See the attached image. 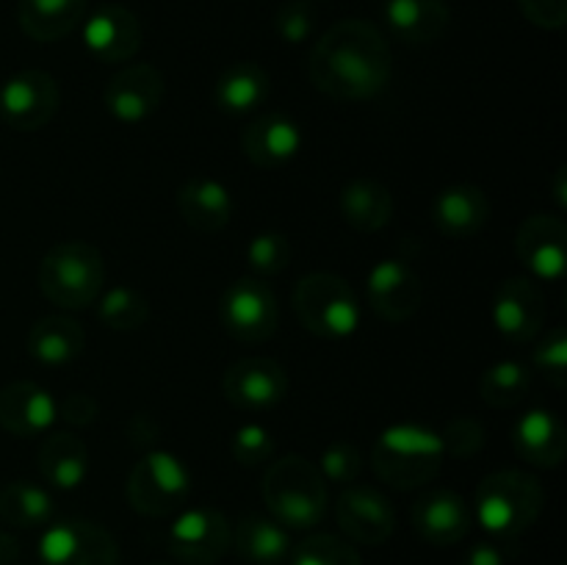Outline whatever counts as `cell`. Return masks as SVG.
I'll use <instances>...</instances> for the list:
<instances>
[{"label":"cell","instance_id":"cell-28","mask_svg":"<svg viewBox=\"0 0 567 565\" xmlns=\"http://www.w3.org/2000/svg\"><path fill=\"white\" fill-rule=\"evenodd\" d=\"M28 355L42 366H66L78 360L86 347V332L70 316H44L33 321L25 338Z\"/></svg>","mask_w":567,"mask_h":565},{"label":"cell","instance_id":"cell-34","mask_svg":"<svg viewBox=\"0 0 567 565\" xmlns=\"http://www.w3.org/2000/svg\"><path fill=\"white\" fill-rule=\"evenodd\" d=\"M97 319L109 330L133 332L150 321V299L131 286H114L100 294Z\"/></svg>","mask_w":567,"mask_h":565},{"label":"cell","instance_id":"cell-5","mask_svg":"<svg viewBox=\"0 0 567 565\" xmlns=\"http://www.w3.org/2000/svg\"><path fill=\"white\" fill-rule=\"evenodd\" d=\"M103 286V253L83 238L53 244L39 264V288L50 302L64 310H83L94 305Z\"/></svg>","mask_w":567,"mask_h":565},{"label":"cell","instance_id":"cell-6","mask_svg":"<svg viewBox=\"0 0 567 565\" xmlns=\"http://www.w3.org/2000/svg\"><path fill=\"white\" fill-rule=\"evenodd\" d=\"M293 310L308 332L341 341L358 332L363 321L358 294L332 271H310L293 288Z\"/></svg>","mask_w":567,"mask_h":565},{"label":"cell","instance_id":"cell-45","mask_svg":"<svg viewBox=\"0 0 567 565\" xmlns=\"http://www.w3.org/2000/svg\"><path fill=\"white\" fill-rule=\"evenodd\" d=\"M127 435L136 446H144V443H153L158 438V427H155L153 415L136 413L131 421H127Z\"/></svg>","mask_w":567,"mask_h":565},{"label":"cell","instance_id":"cell-2","mask_svg":"<svg viewBox=\"0 0 567 565\" xmlns=\"http://www.w3.org/2000/svg\"><path fill=\"white\" fill-rule=\"evenodd\" d=\"M446 452H443L441 432L426 424L399 421L385 427L371 449V469L385 485L396 491L430 485L441 471Z\"/></svg>","mask_w":567,"mask_h":565},{"label":"cell","instance_id":"cell-24","mask_svg":"<svg viewBox=\"0 0 567 565\" xmlns=\"http://www.w3.org/2000/svg\"><path fill=\"white\" fill-rule=\"evenodd\" d=\"M177 210L192 230L210 236V233H219L230 225L236 205H233L230 188L221 181L192 177L177 192Z\"/></svg>","mask_w":567,"mask_h":565},{"label":"cell","instance_id":"cell-22","mask_svg":"<svg viewBox=\"0 0 567 565\" xmlns=\"http://www.w3.org/2000/svg\"><path fill=\"white\" fill-rule=\"evenodd\" d=\"M491 222V199L480 186L454 183L432 199V225L446 238H471Z\"/></svg>","mask_w":567,"mask_h":565},{"label":"cell","instance_id":"cell-42","mask_svg":"<svg viewBox=\"0 0 567 565\" xmlns=\"http://www.w3.org/2000/svg\"><path fill=\"white\" fill-rule=\"evenodd\" d=\"M55 410H59V419L66 421L70 427H89L100 415L97 399L83 391H70L61 399H55Z\"/></svg>","mask_w":567,"mask_h":565},{"label":"cell","instance_id":"cell-23","mask_svg":"<svg viewBox=\"0 0 567 565\" xmlns=\"http://www.w3.org/2000/svg\"><path fill=\"white\" fill-rule=\"evenodd\" d=\"M513 446L520 460L535 469H557L567 452V432L554 410L532 408L515 421Z\"/></svg>","mask_w":567,"mask_h":565},{"label":"cell","instance_id":"cell-27","mask_svg":"<svg viewBox=\"0 0 567 565\" xmlns=\"http://www.w3.org/2000/svg\"><path fill=\"white\" fill-rule=\"evenodd\" d=\"M86 20V0H17V22L33 42H59Z\"/></svg>","mask_w":567,"mask_h":565},{"label":"cell","instance_id":"cell-12","mask_svg":"<svg viewBox=\"0 0 567 565\" xmlns=\"http://www.w3.org/2000/svg\"><path fill=\"white\" fill-rule=\"evenodd\" d=\"M221 391L233 408L244 413H264L286 399L288 374L277 360L252 355V358H241L227 366L221 377Z\"/></svg>","mask_w":567,"mask_h":565},{"label":"cell","instance_id":"cell-8","mask_svg":"<svg viewBox=\"0 0 567 565\" xmlns=\"http://www.w3.org/2000/svg\"><path fill=\"white\" fill-rule=\"evenodd\" d=\"M42 565H120V546L105 526L86 518L50 521L39 537Z\"/></svg>","mask_w":567,"mask_h":565},{"label":"cell","instance_id":"cell-1","mask_svg":"<svg viewBox=\"0 0 567 565\" xmlns=\"http://www.w3.org/2000/svg\"><path fill=\"white\" fill-rule=\"evenodd\" d=\"M308 75L336 100H371L391 83L393 55L380 28L352 17L321 33L310 50Z\"/></svg>","mask_w":567,"mask_h":565},{"label":"cell","instance_id":"cell-37","mask_svg":"<svg viewBox=\"0 0 567 565\" xmlns=\"http://www.w3.org/2000/svg\"><path fill=\"white\" fill-rule=\"evenodd\" d=\"M230 452L238 465H244V469H258V465L269 463V458L275 454V438H271V432L264 424L247 421V424H241L233 432Z\"/></svg>","mask_w":567,"mask_h":565},{"label":"cell","instance_id":"cell-26","mask_svg":"<svg viewBox=\"0 0 567 565\" xmlns=\"http://www.w3.org/2000/svg\"><path fill=\"white\" fill-rule=\"evenodd\" d=\"M39 474L59 491H75L86 482L89 449L75 432L50 430L39 443Z\"/></svg>","mask_w":567,"mask_h":565},{"label":"cell","instance_id":"cell-48","mask_svg":"<svg viewBox=\"0 0 567 565\" xmlns=\"http://www.w3.org/2000/svg\"><path fill=\"white\" fill-rule=\"evenodd\" d=\"M150 565H172V563H164V559H155V563H150Z\"/></svg>","mask_w":567,"mask_h":565},{"label":"cell","instance_id":"cell-32","mask_svg":"<svg viewBox=\"0 0 567 565\" xmlns=\"http://www.w3.org/2000/svg\"><path fill=\"white\" fill-rule=\"evenodd\" d=\"M53 513V496L37 482L14 480L0 491V518L17 530H44Z\"/></svg>","mask_w":567,"mask_h":565},{"label":"cell","instance_id":"cell-30","mask_svg":"<svg viewBox=\"0 0 567 565\" xmlns=\"http://www.w3.org/2000/svg\"><path fill=\"white\" fill-rule=\"evenodd\" d=\"M271 92V81L266 70L252 61L230 64L214 83L216 109L230 116H241L266 103Z\"/></svg>","mask_w":567,"mask_h":565},{"label":"cell","instance_id":"cell-21","mask_svg":"<svg viewBox=\"0 0 567 565\" xmlns=\"http://www.w3.org/2000/svg\"><path fill=\"white\" fill-rule=\"evenodd\" d=\"M59 421L55 399L37 382L17 380L0 388V427L17 438L48 435Z\"/></svg>","mask_w":567,"mask_h":565},{"label":"cell","instance_id":"cell-13","mask_svg":"<svg viewBox=\"0 0 567 565\" xmlns=\"http://www.w3.org/2000/svg\"><path fill=\"white\" fill-rule=\"evenodd\" d=\"M515 255L537 282H557L567 269V225L563 216L532 214L520 222Z\"/></svg>","mask_w":567,"mask_h":565},{"label":"cell","instance_id":"cell-11","mask_svg":"<svg viewBox=\"0 0 567 565\" xmlns=\"http://www.w3.org/2000/svg\"><path fill=\"white\" fill-rule=\"evenodd\" d=\"M61 89L50 72L22 70L0 86V120L14 131H39L55 116Z\"/></svg>","mask_w":567,"mask_h":565},{"label":"cell","instance_id":"cell-16","mask_svg":"<svg viewBox=\"0 0 567 565\" xmlns=\"http://www.w3.org/2000/svg\"><path fill=\"white\" fill-rule=\"evenodd\" d=\"M493 325L509 343H529L546 325V294L526 275L507 277L493 299Z\"/></svg>","mask_w":567,"mask_h":565},{"label":"cell","instance_id":"cell-19","mask_svg":"<svg viewBox=\"0 0 567 565\" xmlns=\"http://www.w3.org/2000/svg\"><path fill=\"white\" fill-rule=\"evenodd\" d=\"M410 521L419 537H424L432 546H454L471 532L468 502L452 487H435V491L419 496V502L410 510Z\"/></svg>","mask_w":567,"mask_h":565},{"label":"cell","instance_id":"cell-38","mask_svg":"<svg viewBox=\"0 0 567 565\" xmlns=\"http://www.w3.org/2000/svg\"><path fill=\"white\" fill-rule=\"evenodd\" d=\"M441 441L446 458L471 460L485 449L487 430L480 419H474V415H457V419L449 421L446 430L441 432Z\"/></svg>","mask_w":567,"mask_h":565},{"label":"cell","instance_id":"cell-7","mask_svg":"<svg viewBox=\"0 0 567 565\" xmlns=\"http://www.w3.org/2000/svg\"><path fill=\"white\" fill-rule=\"evenodd\" d=\"M194 476L177 454L166 449H150L127 476V502L138 515L147 518H169L186 507L192 496Z\"/></svg>","mask_w":567,"mask_h":565},{"label":"cell","instance_id":"cell-4","mask_svg":"<svg viewBox=\"0 0 567 565\" xmlns=\"http://www.w3.org/2000/svg\"><path fill=\"white\" fill-rule=\"evenodd\" d=\"M546 491L529 471H493L476 487L474 513L482 530L496 541H513L540 518Z\"/></svg>","mask_w":567,"mask_h":565},{"label":"cell","instance_id":"cell-47","mask_svg":"<svg viewBox=\"0 0 567 565\" xmlns=\"http://www.w3.org/2000/svg\"><path fill=\"white\" fill-rule=\"evenodd\" d=\"M565 194H567V172H565V166H559L557 175H554V199H557L559 210L567 208Z\"/></svg>","mask_w":567,"mask_h":565},{"label":"cell","instance_id":"cell-44","mask_svg":"<svg viewBox=\"0 0 567 565\" xmlns=\"http://www.w3.org/2000/svg\"><path fill=\"white\" fill-rule=\"evenodd\" d=\"M460 565H507V554L496 541H480L463 554Z\"/></svg>","mask_w":567,"mask_h":565},{"label":"cell","instance_id":"cell-36","mask_svg":"<svg viewBox=\"0 0 567 565\" xmlns=\"http://www.w3.org/2000/svg\"><path fill=\"white\" fill-rule=\"evenodd\" d=\"M291 264V242L286 233L266 230L247 244V266L255 277H275Z\"/></svg>","mask_w":567,"mask_h":565},{"label":"cell","instance_id":"cell-14","mask_svg":"<svg viewBox=\"0 0 567 565\" xmlns=\"http://www.w3.org/2000/svg\"><path fill=\"white\" fill-rule=\"evenodd\" d=\"M365 294H369V308L382 321L402 325L419 314L424 286H421L419 271L408 260L385 258L371 266L365 277Z\"/></svg>","mask_w":567,"mask_h":565},{"label":"cell","instance_id":"cell-39","mask_svg":"<svg viewBox=\"0 0 567 565\" xmlns=\"http://www.w3.org/2000/svg\"><path fill=\"white\" fill-rule=\"evenodd\" d=\"M319 471L327 482L352 485V482H358L360 471H363V454H360V449L354 443L332 441L321 452Z\"/></svg>","mask_w":567,"mask_h":565},{"label":"cell","instance_id":"cell-46","mask_svg":"<svg viewBox=\"0 0 567 565\" xmlns=\"http://www.w3.org/2000/svg\"><path fill=\"white\" fill-rule=\"evenodd\" d=\"M17 559H20V543L9 532H0V565H14Z\"/></svg>","mask_w":567,"mask_h":565},{"label":"cell","instance_id":"cell-41","mask_svg":"<svg viewBox=\"0 0 567 565\" xmlns=\"http://www.w3.org/2000/svg\"><path fill=\"white\" fill-rule=\"evenodd\" d=\"M316 28V14L310 0H286L275 14V31L282 42L302 44Z\"/></svg>","mask_w":567,"mask_h":565},{"label":"cell","instance_id":"cell-29","mask_svg":"<svg viewBox=\"0 0 567 565\" xmlns=\"http://www.w3.org/2000/svg\"><path fill=\"white\" fill-rule=\"evenodd\" d=\"M343 222L358 233H377L393 219V194L391 188L382 186L371 177H354L341 188L338 197Z\"/></svg>","mask_w":567,"mask_h":565},{"label":"cell","instance_id":"cell-9","mask_svg":"<svg viewBox=\"0 0 567 565\" xmlns=\"http://www.w3.org/2000/svg\"><path fill=\"white\" fill-rule=\"evenodd\" d=\"M219 319L227 336L236 341L264 343L277 332L280 308L269 282L260 277H241L221 294Z\"/></svg>","mask_w":567,"mask_h":565},{"label":"cell","instance_id":"cell-35","mask_svg":"<svg viewBox=\"0 0 567 565\" xmlns=\"http://www.w3.org/2000/svg\"><path fill=\"white\" fill-rule=\"evenodd\" d=\"M291 565H363L358 548L338 535L316 532L293 548Z\"/></svg>","mask_w":567,"mask_h":565},{"label":"cell","instance_id":"cell-33","mask_svg":"<svg viewBox=\"0 0 567 565\" xmlns=\"http://www.w3.org/2000/svg\"><path fill=\"white\" fill-rule=\"evenodd\" d=\"M532 391V369L520 360H498L480 377L482 402L496 410H509L524 402Z\"/></svg>","mask_w":567,"mask_h":565},{"label":"cell","instance_id":"cell-31","mask_svg":"<svg viewBox=\"0 0 567 565\" xmlns=\"http://www.w3.org/2000/svg\"><path fill=\"white\" fill-rule=\"evenodd\" d=\"M249 565H277L291 554V537L282 524L266 515L249 513L233 530V546Z\"/></svg>","mask_w":567,"mask_h":565},{"label":"cell","instance_id":"cell-17","mask_svg":"<svg viewBox=\"0 0 567 565\" xmlns=\"http://www.w3.org/2000/svg\"><path fill=\"white\" fill-rule=\"evenodd\" d=\"M166 94L164 75L153 64H127L105 83L103 105L122 125H142L161 109Z\"/></svg>","mask_w":567,"mask_h":565},{"label":"cell","instance_id":"cell-43","mask_svg":"<svg viewBox=\"0 0 567 565\" xmlns=\"http://www.w3.org/2000/svg\"><path fill=\"white\" fill-rule=\"evenodd\" d=\"M518 9L543 31H559L567 22V0H518Z\"/></svg>","mask_w":567,"mask_h":565},{"label":"cell","instance_id":"cell-20","mask_svg":"<svg viewBox=\"0 0 567 565\" xmlns=\"http://www.w3.org/2000/svg\"><path fill=\"white\" fill-rule=\"evenodd\" d=\"M305 144V133L293 116L271 111L249 122L241 133L244 155L260 170H280L291 164Z\"/></svg>","mask_w":567,"mask_h":565},{"label":"cell","instance_id":"cell-10","mask_svg":"<svg viewBox=\"0 0 567 565\" xmlns=\"http://www.w3.org/2000/svg\"><path fill=\"white\" fill-rule=\"evenodd\" d=\"M169 554L183 565H216L233 546V524L221 510L183 507L172 518Z\"/></svg>","mask_w":567,"mask_h":565},{"label":"cell","instance_id":"cell-15","mask_svg":"<svg viewBox=\"0 0 567 565\" xmlns=\"http://www.w3.org/2000/svg\"><path fill=\"white\" fill-rule=\"evenodd\" d=\"M336 521L343 535L363 546H382L396 532V510L391 499L369 485H347L336 502Z\"/></svg>","mask_w":567,"mask_h":565},{"label":"cell","instance_id":"cell-40","mask_svg":"<svg viewBox=\"0 0 567 565\" xmlns=\"http://www.w3.org/2000/svg\"><path fill=\"white\" fill-rule=\"evenodd\" d=\"M535 369L551 382L557 391L567 388V330L565 327H554L540 343H537L535 355H532Z\"/></svg>","mask_w":567,"mask_h":565},{"label":"cell","instance_id":"cell-25","mask_svg":"<svg viewBox=\"0 0 567 565\" xmlns=\"http://www.w3.org/2000/svg\"><path fill=\"white\" fill-rule=\"evenodd\" d=\"M385 25L396 39L408 44H430L446 33L452 11L446 0H385Z\"/></svg>","mask_w":567,"mask_h":565},{"label":"cell","instance_id":"cell-3","mask_svg":"<svg viewBox=\"0 0 567 565\" xmlns=\"http://www.w3.org/2000/svg\"><path fill=\"white\" fill-rule=\"evenodd\" d=\"M260 496L271 518L286 530H313L327 515V482L302 454H282L264 471Z\"/></svg>","mask_w":567,"mask_h":565},{"label":"cell","instance_id":"cell-18","mask_svg":"<svg viewBox=\"0 0 567 565\" xmlns=\"http://www.w3.org/2000/svg\"><path fill=\"white\" fill-rule=\"evenodd\" d=\"M83 44L103 64H125L142 48V22L127 6L105 3L81 22Z\"/></svg>","mask_w":567,"mask_h":565}]
</instances>
